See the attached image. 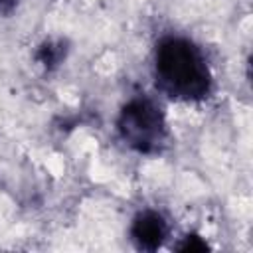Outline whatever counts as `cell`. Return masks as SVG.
<instances>
[{
	"label": "cell",
	"mask_w": 253,
	"mask_h": 253,
	"mask_svg": "<svg viewBox=\"0 0 253 253\" xmlns=\"http://www.w3.org/2000/svg\"><path fill=\"white\" fill-rule=\"evenodd\" d=\"M158 85L174 99L202 101L211 89V73L196 43L180 36L162 38L154 51Z\"/></svg>",
	"instance_id": "6da1fadb"
},
{
	"label": "cell",
	"mask_w": 253,
	"mask_h": 253,
	"mask_svg": "<svg viewBox=\"0 0 253 253\" xmlns=\"http://www.w3.org/2000/svg\"><path fill=\"white\" fill-rule=\"evenodd\" d=\"M8 2H10V0H0V6H2V4H8Z\"/></svg>",
	"instance_id": "8992f818"
},
{
	"label": "cell",
	"mask_w": 253,
	"mask_h": 253,
	"mask_svg": "<svg viewBox=\"0 0 253 253\" xmlns=\"http://www.w3.org/2000/svg\"><path fill=\"white\" fill-rule=\"evenodd\" d=\"M65 51H67V47H65V43H63L61 40H47V42H43V43L38 47V51H36V61H38L43 69L51 71V69H55V67L65 59Z\"/></svg>",
	"instance_id": "277c9868"
},
{
	"label": "cell",
	"mask_w": 253,
	"mask_h": 253,
	"mask_svg": "<svg viewBox=\"0 0 253 253\" xmlns=\"http://www.w3.org/2000/svg\"><path fill=\"white\" fill-rule=\"evenodd\" d=\"M178 249H180V251H206L208 245H206V241H202V237H198V235H186L184 241L178 245Z\"/></svg>",
	"instance_id": "5b68a950"
},
{
	"label": "cell",
	"mask_w": 253,
	"mask_h": 253,
	"mask_svg": "<svg viewBox=\"0 0 253 253\" xmlns=\"http://www.w3.org/2000/svg\"><path fill=\"white\" fill-rule=\"evenodd\" d=\"M168 235V223L154 210L138 211L130 223V239L142 251L158 249Z\"/></svg>",
	"instance_id": "3957f363"
},
{
	"label": "cell",
	"mask_w": 253,
	"mask_h": 253,
	"mask_svg": "<svg viewBox=\"0 0 253 253\" xmlns=\"http://www.w3.org/2000/svg\"><path fill=\"white\" fill-rule=\"evenodd\" d=\"M119 134L126 146L140 154H158L168 140V128L160 107L146 99H130L117 121Z\"/></svg>",
	"instance_id": "7a4b0ae2"
}]
</instances>
